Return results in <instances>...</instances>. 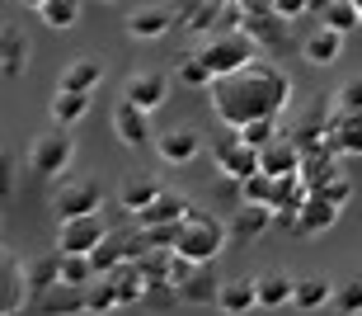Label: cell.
Wrapping results in <instances>:
<instances>
[{"mask_svg": "<svg viewBox=\"0 0 362 316\" xmlns=\"http://www.w3.org/2000/svg\"><path fill=\"white\" fill-rule=\"evenodd\" d=\"M287 99H292V81L264 57L250 62L245 71H235V76L212 81V113L226 128H245L255 118H278L287 109Z\"/></svg>", "mask_w": 362, "mask_h": 316, "instance_id": "6da1fadb", "label": "cell"}, {"mask_svg": "<svg viewBox=\"0 0 362 316\" xmlns=\"http://www.w3.org/2000/svg\"><path fill=\"white\" fill-rule=\"evenodd\" d=\"M259 52H264V47H259L245 28H221V33H212V38L202 43L198 57L212 67L216 81H221V76H235V71H245L250 62H259Z\"/></svg>", "mask_w": 362, "mask_h": 316, "instance_id": "7a4b0ae2", "label": "cell"}, {"mask_svg": "<svg viewBox=\"0 0 362 316\" xmlns=\"http://www.w3.org/2000/svg\"><path fill=\"white\" fill-rule=\"evenodd\" d=\"M230 241V232L221 227L216 218H207V213H188L184 222H179V241H175V250L179 255H188L193 264H216V255H221V246Z\"/></svg>", "mask_w": 362, "mask_h": 316, "instance_id": "3957f363", "label": "cell"}, {"mask_svg": "<svg viewBox=\"0 0 362 316\" xmlns=\"http://www.w3.org/2000/svg\"><path fill=\"white\" fill-rule=\"evenodd\" d=\"M52 208H57V222L99 213V208H104V189H99V179H66V184L52 193Z\"/></svg>", "mask_w": 362, "mask_h": 316, "instance_id": "277c9868", "label": "cell"}, {"mask_svg": "<svg viewBox=\"0 0 362 316\" xmlns=\"http://www.w3.org/2000/svg\"><path fill=\"white\" fill-rule=\"evenodd\" d=\"M76 156V137L71 132H42L33 147H28V170H38V175H62Z\"/></svg>", "mask_w": 362, "mask_h": 316, "instance_id": "5b68a950", "label": "cell"}, {"mask_svg": "<svg viewBox=\"0 0 362 316\" xmlns=\"http://www.w3.org/2000/svg\"><path fill=\"white\" fill-rule=\"evenodd\" d=\"M216 170H221L226 179H235V184H240V179H250L259 170V147H250V142L230 128V137L216 142Z\"/></svg>", "mask_w": 362, "mask_h": 316, "instance_id": "8992f818", "label": "cell"}, {"mask_svg": "<svg viewBox=\"0 0 362 316\" xmlns=\"http://www.w3.org/2000/svg\"><path fill=\"white\" fill-rule=\"evenodd\" d=\"M33 303V288H28V264H19L14 255L0 260V316H19Z\"/></svg>", "mask_w": 362, "mask_h": 316, "instance_id": "52a82bcc", "label": "cell"}, {"mask_svg": "<svg viewBox=\"0 0 362 316\" xmlns=\"http://www.w3.org/2000/svg\"><path fill=\"white\" fill-rule=\"evenodd\" d=\"M108 236L104 218L99 213H85V218H66L57 227V250H76V255H90L99 241Z\"/></svg>", "mask_w": 362, "mask_h": 316, "instance_id": "ba28073f", "label": "cell"}, {"mask_svg": "<svg viewBox=\"0 0 362 316\" xmlns=\"http://www.w3.org/2000/svg\"><path fill=\"white\" fill-rule=\"evenodd\" d=\"M113 132H118L122 147H132V152H141L151 142V113L146 109H136V104H127L122 99L118 109H113Z\"/></svg>", "mask_w": 362, "mask_h": 316, "instance_id": "9c48e42d", "label": "cell"}, {"mask_svg": "<svg viewBox=\"0 0 362 316\" xmlns=\"http://www.w3.org/2000/svg\"><path fill=\"white\" fill-rule=\"evenodd\" d=\"M188 213H193V203H188L184 193L160 189V193H156V203H146L141 213H136V227H170V222H184Z\"/></svg>", "mask_w": 362, "mask_h": 316, "instance_id": "30bf717a", "label": "cell"}, {"mask_svg": "<svg viewBox=\"0 0 362 316\" xmlns=\"http://www.w3.org/2000/svg\"><path fill=\"white\" fill-rule=\"evenodd\" d=\"M165 95H170V81H165L160 71H141V76H132V81L122 85V99L136 104V109H146V113L160 109Z\"/></svg>", "mask_w": 362, "mask_h": 316, "instance_id": "8fae6325", "label": "cell"}, {"mask_svg": "<svg viewBox=\"0 0 362 316\" xmlns=\"http://www.w3.org/2000/svg\"><path fill=\"white\" fill-rule=\"evenodd\" d=\"M269 227H273V208H264V203H240V208H235V218L226 222V232H230L235 246H250V241L264 236Z\"/></svg>", "mask_w": 362, "mask_h": 316, "instance_id": "7c38bea8", "label": "cell"}, {"mask_svg": "<svg viewBox=\"0 0 362 316\" xmlns=\"http://www.w3.org/2000/svg\"><path fill=\"white\" fill-rule=\"evenodd\" d=\"M339 222V203H329L325 193H310L306 203L296 208V232L301 236H325Z\"/></svg>", "mask_w": 362, "mask_h": 316, "instance_id": "4fadbf2b", "label": "cell"}, {"mask_svg": "<svg viewBox=\"0 0 362 316\" xmlns=\"http://www.w3.org/2000/svg\"><path fill=\"white\" fill-rule=\"evenodd\" d=\"M198 152H202V142H198L193 128H170V132L156 137V156H160L165 165H188Z\"/></svg>", "mask_w": 362, "mask_h": 316, "instance_id": "5bb4252c", "label": "cell"}, {"mask_svg": "<svg viewBox=\"0 0 362 316\" xmlns=\"http://www.w3.org/2000/svg\"><path fill=\"white\" fill-rule=\"evenodd\" d=\"M170 24H175V10H170V5H141V10L127 14V33H132V38H141V43L165 38V33H170Z\"/></svg>", "mask_w": 362, "mask_h": 316, "instance_id": "9a60e30c", "label": "cell"}, {"mask_svg": "<svg viewBox=\"0 0 362 316\" xmlns=\"http://www.w3.org/2000/svg\"><path fill=\"white\" fill-rule=\"evenodd\" d=\"M301 57H306L310 67H334L339 57H344V33H334L329 24H320L315 33L301 38Z\"/></svg>", "mask_w": 362, "mask_h": 316, "instance_id": "2e32d148", "label": "cell"}, {"mask_svg": "<svg viewBox=\"0 0 362 316\" xmlns=\"http://www.w3.org/2000/svg\"><path fill=\"white\" fill-rule=\"evenodd\" d=\"M33 312L38 316H76V312H85V288L81 283H57L42 298H33Z\"/></svg>", "mask_w": 362, "mask_h": 316, "instance_id": "e0dca14e", "label": "cell"}, {"mask_svg": "<svg viewBox=\"0 0 362 316\" xmlns=\"http://www.w3.org/2000/svg\"><path fill=\"white\" fill-rule=\"evenodd\" d=\"M329 147L339 156H362V113L334 109V118H329Z\"/></svg>", "mask_w": 362, "mask_h": 316, "instance_id": "ac0fdd59", "label": "cell"}, {"mask_svg": "<svg viewBox=\"0 0 362 316\" xmlns=\"http://www.w3.org/2000/svg\"><path fill=\"white\" fill-rule=\"evenodd\" d=\"M113 288H118V303L122 307H136V303H146V293H151V283H146V274H141V260H122L118 269H113Z\"/></svg>", "mask_w": 362, "mask_h": 316, "instance_id": "d6986e66", "label": "cell"}, {"mask_svg": "<svg viewBox=\"0 0 362 316\" xmlns=\"http://www.w3.org/2000/svg\"><path fill=\"white\" fill-rule=\"evenodd\" d=\"M216 307L226 316H250L259 307V278H230V283H221Z\"/></svg>", "mask_w": 362, "mask_h": 316, "instance_id": "ffe728a7", "label": "cell"}, {"mask_svg": "<svg viewBox=\"0 0 362 316\" xmlns=\"http://www.w3.org/2000/svg\"><path fill=\"white\" fill-rule=\"evenodd\" d=\"M259 170H269V175H292L301 170V147L292 137H273L264 152H259Z\"/></svg>", "mask_w": 362, "mask_h": 316, "instance_id": "44dd1931", "label": "cell"}, {"mask_svg": "<svg viewBox=\"0 0 362 316\" xmlns=\"http://www.w3.org/2000/svg\"><path fill=\"white\" fill-rule=\"evenodd\" d=\"M240 28L259 43V47H269V52L287 43V19H282V14H273V10H269V14H245Z\"/></svg>", "mask_w": 362, "mask_h": 316, "instance_id": "7402d4cb", "label": "cell"}, {"mask_svg": "<svg viewBox=\"0 0 362 316\" xmlns=\"http://www.w3.org/2000/svg\"><path fill=\"white\" fill-rule=\"evenodd\" d=\"M62 90H81V95H94L99 85H104V62H94V57H81V62H71L62 71Z\"/></svg>", "mask_w": 362, "mask_h": 316, "instance_id": "603a6c76", "label": "cell"}, {"mask_svg": "<svg viewBox=\"0 0 362 316\" xmlns=\"http://www.w3.org/2000/svg\"><path fill=\"white\" fill-rule=\"evenodd\" d=\"M216 298H221V283H216L212 264H198V274L179 288V303H188V307H216Z\"/></svg>", "mask_w": 362, "mask_h": 316, "instance_id": "cb8c5ba5", "label": "cell"}, {"mask_svg": "<svg viewBox=\"0 0 362 316\" xmlns=\"http://www.w3.org/2000/svg\"><path fill=\"white\" fill-rule=\"evenodd\" d=\"M334 303V283L320 274H310V278H296V298L292 307H301V312H320V307Z\"/></svg>", "mask_w": 362, "mask_h": 316, "instance_id": "d4e9b609", "label": "cell"}, {"mask_svg": "<svg viewBox=\"0 0 362 316\" xmlns=\"http://www.w3.org/2000/svg\"><path fill=\"white\" fill-rule=\"evenodd\" d=\"M85 113H90V95H81V90H62V85H57V95H52V123L57 128H71V123H81Z\"/></svg>", "mask_w": 362, "mask_h": 316, "instance_id": "484cf974", "label": "cell"}, {"mask_svg": "<svg viewBox=\"0 0 362 316\" xmlns=\"http://www.w3.org/2000/svg\"><path fill=\"white\" fill-rule=\"evenodd\" d=\"M0 52H5V81H19L28 67V57H33V47H28V38L19 33V28H5V38H0Z\"/></svg>", "mask_w": 362, "mask_h": 316, "instance_id": "4316f807", "label": "cell"}, {"mask_svg": "<svg viewBox=\"0 0 362 316\" xmlns=\"http://www.w3.org/2000/svg\"><path fill=\"white\" fill-rule=\"evenodd\" d=\"M57 283H62V250L28 260V288H33V298H42V293L57 288Z\"/></svg>", "mask_w": 362, "mask_h": 316, "instance_id": "83f0119b", "label": "cell"}, {"mask_svg": "<svg viewBox=\"0 0 362 316\" xmlns=\"http://www.w3.org/2000/svg\"><path fill=\"white\" fill-rule=\"evenodd\" d=\"M320 14H325V24L334 28V33H344V38L362 28V5L358 0H325Z\"/></svg>", "mask_w": 362, "mask_h": 316, "instance_id": "f1b7e54d", "label": "cell"}, {"mask_svg": "<svg viewBox=\"0 0 362 316\" xmlns=\"http://www.w3.org/2000/svg\"><path fill=\"white\" fill-rule=\"evenodd\" d=\"M292 298H296V278L292 274H264L259 278V307L278 312V307H287Z\"/></svg>", "mask_w": 362, "mask_h": 316, "instance_id": "f546056e", "label": "cell"}, {"mask_svg": "<svg viewBox=\"0 0 362 316\" xmlns=\"http://www.w3.org/2000/svg\"><path fill=\"white\" fill-rule=\"evenodd\" d=\"M156 193H160V184H156V179H122V189H118V208H127V213H141V208L146 203H156Z\"/></svg>", "mask_w": 362, "mask_h": 316, "instance_id": "4dcf8cb0", "label": "cell"}, {"mask_svg": "<svg viewBox=\"0 0 362 316\" xmlns=\"http://www.w3.org/2000/svg\"><path fill=\"white\" fill-rule=\"evenodd\" d=\"M113 307H122V303H118V288H113L108 274H99L94 283H85V312L90 316H104V312H113Z\"/></svg>", "mask_w": 362, "mask_h": 316, "instance_id": "1f68e13d", "label": "cell"}, {"mask_svg": "<svg viewBox=\"0 0 362 316\" xmlns=\"http://www.w3.org/2000/svg\"><path fill=\"white\" fill-rule=\"evenodd\" d=\"M90 260H94V269H99V274H113V269L127 260V250H122V232H108L104 241L90 250Z\"/></svg>", "mask_w": 362, "mask_h": 316, "instance_id": "d6a6232c", "label": "cell"}, {"mask_svg": "<svg viewBox=\"0 0 362 316\" xmlns=\"http://www.w3.org/2000/svg\"><path fill=\"white\" fill-rule=\"evenodd\" d=\"M273 189H278V175L255 170L250 179H240V203H264V208H273Z\"/></svg>", "mask_w": 362, "mask_h": 316, "instance_id": "836d02e7", "label": "cell"}, {"mask_svg": "<svg viewBox=\"0 0 362 316\" xmlns=\"http://www.w3.org/2000/svg\"><path fill=\"white\" fill-rule=\"evenodd\" d=\"M81 5L85 0H47V5H42V24L47 28H76L81 24Z\"/></svg>", "mask_w": 362, "mask_h": 316, "instance_id": "e575fe53", "label": "cell"}, {"mask_svg": "<svg viewBox=\"0 0 362 316\" xmlns=\"http://www.w3.org/2000/svg\"><path fill=\"white\" fill-rule=\"evenodd\" d=\"M175 76H179V85H188V90H212V81H216L212 67H207L198 52H193V57H179V71H175Z\"/></svg>", "mask_w": 362, "mask_h": 316, "instance_id": "d590c367", "label": "cell"}, {"mask_svg": "<svg viewBox=\"0 0 362 316\" xmlns=\"http://www.w3.org/2000/svg\"><path fill=\"white\" fill-rule=\"evenodd\" d=\"M334 307L339 316H362V274L344 278V283H334Z\"/></svg>", "mask_w": 362, "mask_h": 316, "instance_id": "8d00e7d4", "label": "cell"}, {"mask_svg": "<svg viewBox=\"0 0 362 316\" xmlns=\"http://www.w3.org/2000/svg\"><path fill=\"white\" fill-rule=\"evenodd\" d=\"M235 132H240V137L250 142V147H259V152H264V147H269V142L278 137V118H255V123L235 128Z\"/></svg>", "mask_w": 362, "mask_h": 316, "instance_id": "74e56055", "label": "cell"}, {"mask_svg": "<svg viewBox=\"0 0 362 316\" xmlns=\"http://www.w3.org/2000/svg\"><path fill=\"white\" fill-rule=\"evenodd\" d=\"M334 109H344V113H362V76H353V81L339 85Z\"/></svg>", "mask_w": 362, "mask_h": 316, "instance_id": "f35d334b", "label": "cell"}, {"mask_svg": "<svg viewBox=\"0 0 362 316\" xmlns=\"http://www.w3.org/2000/svg\"><path fill=\"white\" fill-rule=\"evenodd\" d=\"M310 193H325L329 203H339V208H344V203L353 198V179H349V175H334L329 184H320V189H310Z\"/></svg>", "mask_w": 362, "mask_h": 316, "instance_id": "ab89813d", "label": "cell"}, {"mask_svg": "<svg viewBox=\"0 0 362 316\" xmlns=\"http://www.w3.org/2000/svg\"><path fill=\"white\" fill-rule=\"evenodd\" d=\"M193 274H198V264L188 260V255H179V250H175V260H170V288L179 293V288H184V283H188Z\"/></svg>", "mask_w": 362, "mask_h": 316, "instance_id": "60d3db41", "label": "cell"}, {"mask_svg": "<svg viewBox=\"0 0 362 316\" xmlns=\"http://www.w3.org/2000/svg\"><path fill=\"white\" fill-rule=\"evenodd\" d=\"M306 10H315V0H273V14H282L287 24H296Z\"/></svg>", "mask_w": 362, "mask_h": 316, "instance_id": "b9f144b4", "label": "cell"}, {"mask_svg": "<svg viewBox=\"0 0 362 316\" xmlns=\"http://www.w3.org/2000/svg\"><path fill=\"white\" fill-rule=\"evenodd\" d=\"M141 236H146V246H175L179 222H170V227H141Z\"/></svg>", "mask_w": 362, "mask_h": 316, "instance_id": "7bdbcfd3", "label": "cell"}, {"mask_svg": "<svg viewBox=\"0 0 362 316\" xmlns=\"http://www.w3.org/2000/svg\"><path fill=\"white\" fill-rule=\"evenodd\" d=\"M202 5H207V0H175L170 10H175V19H184V24H188V19H193V14H198Z\"/></svg>", "mask_w": 362, "mask_h": 316, "instance_id": "ee69618b", "label": "cell"}, {"mask_svg": "<svg viewBox=\"0 0 362 316\" xmlns=\"http://www.w3.org/2000/svg\"><path fill=\"white\" fill-rule=\"evenodd\" d=\"M240 10H245V14H269L273 0H240Z\"/></svg>", "mask_w": 362, "mask_h": 316, "instance_id": "f6af8a7d", "label": "cell"}, {"mask_svg": "<svg viewBox=\"0 0 362 316\" xmlns=\"http://www.w3.org/2000/svg\"><path fill=\"white\" fill-rule=\"evenodd\" d=\"M19 5H28V10H42V5H47V0H19Z\"/></svg>", "mask_w": 362, "mask_h": 316, "instance_id": "bcb514c9", "label": "cell"}, {"mask_svg": "<svg viewBox=\"0 0 362 316\" xmlns=\"http://www.w3.org/2000/svg\"><path fill=\"white\" fill-rule=\"evenodd\" d=\"M216 5H240V0H216Z\"/></svg>", "mask_w": 362, "mask_h": 316, "instance_id": "7dc6e473", "label": "cell"}, {"mask_svg": "<svg viewBox=\"0 0 362 316\" xmlns=\"http://www.w3.org/2000/svg\"><path fill=\"white\" fill-rule=\"evenodd\" d=\"M358 5H362V0H358Z\"/></svg>", "mask_w": 362, "mask_h": 316, "instance_id": "c3c4849f", "label": "cell"}]
</instances>
